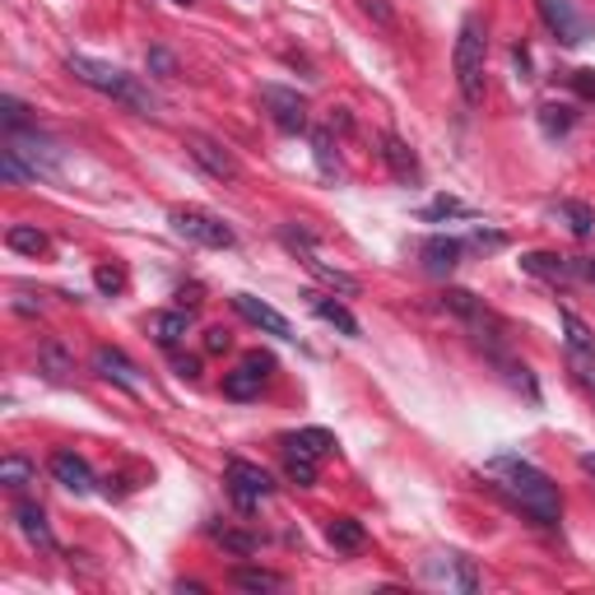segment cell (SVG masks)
Instances as JSON below:
<instances>
[{
    "instance_id": "obj_1",
    "label": "cell",
    "mask_w": 595,
    "mask_h": 595,
    "mask_svg": "<svg viewBox=\"0 0 595 595\" xmlns=\"http://www.w3.org/2000/svg\"><path fill=\"white\" fill-rule=\"evenodd\" d=\"M488 475L498 479V488L530 516V522L558 526V516H563L558 484H554L545 470H539V465H530V460H522V456H494V460H488Z\"/></svg>"
},
{
    "instance_id": "obj_2",
    "label": "cell",
    "mask_w": 595,
    "mask_h": 595,
    "mask_svg": "<svg viewBox=\"0 0 595 595\" xmlns=\"http://www.w3.org/2000/svg\"><path fill=\"white\" fill-rule=\"evenodd\" d=\"M66 66H70V75H75L80 85H89V89H98V93H108V98H117V102H126V108H136V112H145V117L159 112V98H153V93L136 80V75H126L121 66L98 61V57H70Z\"/></svg>"
},
{
    "instance_id": "obj_3",
    "label": "cell",
    "mask_w": 595,
    "mask_h": 595,
    "mask_svg": "<svg viewBox=\"0 0 595 595\" xmlns=\"http://www.w3.org/2000/svg\"><path fill=\"white\" fill-rule=\"evenodd\" d=\"M456 89L460 98L470 102V108H479L484 102V66H488V33H484V19H460V33H456Z\"/></svg>"
},
{
    "instance_id": "obj_4",
    "label": "cell",
    "mask_w": 595,
    "mask_h": 595,
    "mask_svg": "<svg viewBox=\"0 0 595 595\" xmlns=\"http://www.w3.org/2000/svg\"><path fill=\"white\" fill-rule=\"evenodd\" d=\"M172 219V228L182 232L187 242H196V247H210V251H228L232 242V228L219 219V215H210V210H196V205H182V210H172L168 215Z\"/></svg>"
},
{
    "instance_id": "obj_5",
    "label": "cell",
    "mask_w": 595,
    "mask_h": 595,
    "mask_svg": "<svg viewBox=\"0 0 595 595\" xmlns=\"http://www.w3.org/2000/svg\"><path fill=\"white\" fill-rule=\"evenodd\" d=\"M228 494L242 512H256L270 494H275V479L251 460H228Z\"/></svg>"
},
{
    "instance_id": "obj_6",
    "label": "cell",
    "mask_w": 595,
    "mask_h": 595,
    "mask_svg": "<svg viewBox=\"0 0 595 595\" xmlns=\"http://www.w3.org/2000/svg\"><path fill=\"white\" fill-rule=\"evenodd\" d=\"M443 303H447L452 313H456L465 326H470V330L479 335V340H488L494 349L503 345V321H498L494 313H488V307H484L475 294H465V289H447V294H443Z\"/></svg>"
},
{
    "instance_id": "obj_7",
    "label": "cell",
    "mask_w": 595,
    "mask_h": 595,
    "mask_svg": "<svg viewBox=\"0 0 595 595\" xmlns=\"http://www.w3.org/2000/svg\"><path fill=\"white\" fill-rule=\"evenodd\" d=\"M261 102H266V112L270 121L279 126V131H307V98L298 89H284V85H261Z\"/></svg>"
},
{
    "instance_id": "obj_8",
    "label": "cell",
    "mask_w": 595,
    "mask_h": 595,
    "mask_svg": "<svg viewBox=\"0 0 595 595\" xmlns=\"http://www.w3.org/2000/svg\"><path fill=\"white\" fill-rule=\"evenodd\" d=\"M270 373H275L270 354H247L242 364L224 377V396L228 400H256V396H261V386L270 381Z\"/></svg>"
},
{
    "instance_id": "obj_9",
    "label": "cell",
    "mask_w": 595,
    "mask_h": 595,
    "mask_svg": "<svg viewBox=\"0 0 595 595\" xmlns=\"http://www.w3.org/2000/svg\"><path fill=\"white\" fill-rule=\"evenodd\" d=\"M539 14H545L549 33H554L563 47H577V42H586V38H591V29H595L591 19H582V14H577V6H573V0H539Z\"/></svg>"
},
{
    "instance_id": "obj_10",
    "label": "cell",
    "mask_w": 595,
    "mask_h": 595,
    "mask_svg": "<svg viewBox=\"0 0 595 595\" xmlns=\"http://www.w3.org/2000/svg\"><path fill=\"white\" fill-rule=\"evenodd\" d=\"M6 149H14L19 159L29 163L38 177H51V172H57V159H61L57 145L42 140V136L33 131V126H29V131H6Z\"/></svg>"
},
{
    "instance_id": "obj_11",
    "label": "cell",
    "mask_w": 595,
    "mask_h": 595,
    "mask_svg": "<svg viewBox=\"0 0 595 595\" xmlns=\"http://www.w3.org/2000/svg\"><path fill=\"white\" fill-rule=\"evenodd\" d=\"M232 307H238V317H247L251 326H261L266 335H275V340H294V326L284 313H275L270 303H261L256 294H232Z\"/></svg>"
},
{
    "instance_id": "obj_12",
    "label": "cell",
    "mask_w": 595,
    "mask_h": 595,
    "mask_svg": "<svg viewBox=\"0 0 595 595\" xmlns=\"http://www.w3.org/2000/svg\"><path fill=\"white\" fill-rule=\"evenodd\" d=\"M522 270L535 275V279H545V284H554V289H563V284L577 279V261H573V256H554V251H526L522 256Z\"/></svg>"
},
{
    "instance_id": "obj_13",
    "label": "cell",
    "mask_w": 595,
    "mask_h": 595,
    "mask_svg": "<svg viewBox=\"0 0 595 595\" xmlns=\"http://www.w3.org/2000/svg\"><path fill=\"white\" fill-rule=\"evenodd\" d=\"M187 153L191 159L210 172V177H219V182H232L238 177V159L224 149V145H215V140H205V136H187Z\"/></svg>"
},
{
    "instance_id": "obj_14",
    "label": "cell",
    "mask_w": 595,
    "mask_h": 595,
    "mask_svg": "<svg viewBox=\"0 0 595 595\" xmlns=\"http://www.w3.org/2000/svg\"><path fill=\"white\" fill-rule=\"evenodd\" d=\"M51 475H57V484L70 488L75 498L93 494V470H89V460L80 452H57V456H51Z\"/></svg>"
},
{
    "instance_id": "obj_15",
    "label": "cell",
    "mask_w": 595,
    "mask_h": 595,
    "mask_svg": "<svg viewBox=\"0 0 595 595\" xmlns=\"http://www.w3.org/2000/svg\"><path fill=\"white\" fill-rule=\"evenodd\" d=\"M428 577L447 582V586H456V591H479V573H475V563L465 558V554H437V558L428 563Z\"/></svg>"
},
{
    "instance_id": "obj_16",
    "label": "cell",
    "mask_w": 595,
    "mask_h": 595,
    "mask_svg": "<svg viewBox=\"0 0 595 595\" xmlns=\"http://www.w3.org/2000/svg\"><path fill=\"white\" fill-rule=\"evenodd\" d=\"M93 368L108 377V381H117V386H126V391H140V368L126 358L121 349H112V345H98L93 349Z\"/></svg>"
},
{
    "instance_id": "obj_17",
    "label": "cell",
    "mask_w": 595,
    "mask_h": 595,
    "mask_svg": "<svg viewBox=\"0 0 595 595\" xmlns=\"http://www.w3.org/2000/svg\"><path fill=\"white\" fill-rule=\"evenodd\" d=\"M465 247H470V242H460V238H428V242L419 247L424 270H433V275H452V270L460 266Z\"/></svg>"
},
{
    "instance_id": "obj_18",
    "label": "cell",
    "mask_w": 595,
    "mask_h": 595,
    "mask_svg": "<svg viewBox=\"0 0 595 595\" xmlns=\"http://www.w3.org/2000/svg\"><path fill=\"white\" fill-rule=\"evenodd\" d=\"M187 330H191V307H177V313H153L149 317V335L159 340L163 349H177L187 340Z\"/></svg>"
},
{
    "instance_id": "obj_19",
    "label": "cell",
    "mask_w": 595,
    "mask_h": 595,
    "mask_svg": "<svg viewBox=\"0 0 595 595\" xmlns=\"http://www.w3.org/2000/svg\"><path fill=\"white\" fill-rule=\"evenodd\" d=\"M14 526L23 530V539H29V545H38V549H57V535H51L47 512H42L38 503H19V507H14Z\"/></svg>"
},
{
    "instance_id": "obj_20",
    "label": "cell",
    "mask_w": 595,
    "mask_h": 595,
    "mask_svg": "<svg viewBox=\"0 0 595 595\" xmlns=\"http://www.w3.org/2000/svg\"><path fill=\"white\" fill-rule=\"evenodd\" d=\"M381 159H386V168L400 177V182H419V159H414V149L400 136H391V131L381 136Z\"/></svg>"
},
{
    "instance_id": "obj_21",
    "label": "cell",
    "mask_w": 595,
    "mask_h": 595,
    "mask_svg": "<svg viewBox=\"0 0 595 595\" xmlns=\"http://www.w3.org/2000/svg\"><path fill=\"white\" fill-rule=\"evenodd\" d=\"M326 539H330V549L358 554L368 535H364V522H354V516H330V522H326Z\"/></svg>"
},
{
    "instance_id": "obj_22",
    "label": "cell",
    "mask_w": 595,
    "mask_h": 595,
    "mask_svg": "<svg viewBox=\"0 0 595 595\" xmlns=\"http://www.w3.org/2000/svg\"><path fill=\"white\" fill-rule=\"evenodd\" d=\"M307 303H313V313H317L326 326H335L340 335H358V317L349 313L345 303H335V298H326V294H307Z\"/></svg>"
},
{
    "instance_id": "obj_23",
    "label": "cell",
    "mask_w": 595,
    "mask_h": 595,
    "mask_svg": "<svg viewBox=\"0 0 595 595\" xmlns=\"http://www.w3.org/2000/svg\"><path fill=\"white\" fill-rule=\"evenodd\" d=\"M549 215L573 228V238H591L595 232V210L586 200H558V205H549Z\"/></svg>"
},
{
    "instance_id": "obj_24",
    "label": "cell",
    "mask_w": 595,
    "mask_h": 595,
    "mask_svg": "<svg viewBox=\"0 0 595 595\" xmlns=\"http://www.w3.org/2000/svg\"><path fill=\"white\" fill-rule=\"evenodd\" d=\"M284 447H298V452H307V456H330L335 452V437L326 433V428H303V433H289L284 437Z\"/></svg>"
},
{
    "instance_id": "obj_25",
    "label": "cell",
    "mask_w": 595,
    "mask_h": 595,
    "mask_svg": "<svg viewBox=\"0 0 595 595\" xmlns=\"http://www.w3.org/2000/svg\"><path fill=\"white\" fill-rule=\"evenodd\" d=\"M38 479V465L29 456H6L0 460V484L6 488H29Z\"/></svg>"
},
{
    "instance_id": "obj_26",
    "label": "cell",
    "mask_w": 595,
    "mask_h": 595,
    "mask_svg": "<svg viewBox=\"0 0 595 595\" xmlns=\"http://www.w3.org/2000/svg\"><path fill=\"white\" fill-rule=\"evenodd\" d=\"M284 475H289L294 484H317V456H307L298 447H284Z\"/></svg>"
},
{
    "instance_id": "obj_27",
    "label": "cell",
    "mask_w": 595,
    "mask_h": 595,
    "mask_svg": "<svg viewBox=\"0 0 595 595\" xmlns=\"http://www.w3.org/2000/svg\"><path fill=\"white\" fill-rule=\"evenodd\" d=\"M567 364H573V377L595 396V345H567Z\"/></svg>"
},
{
    "instance_id": "obj_28",
    "label": "cell",
    "mask_w": 595,
    "mask_h": 595,
    "mask_svg": "<svg viewBox=\"0 0 595 595\" xmlns=\"http://www.w3.org/2000/svg\"><path fill=\"white\" fill-rule=\"evenodd\" d=\"M573 121H577V112L567 108V102H545V108H539V126H545V136H567L573 131Z\"/></svg>"
},
{
    "instance_id": "obj_29",
    "label": "cell",
    "mask_w": 595,
    "mask_h": 595,
    "mask_svg": "<svg viewBox=\"0 0 595 595\" xmlns=\"http://www.w3.org/2000/svg\"><path fill=\"white\" fill-rule=\"evenodd\" d=\"M6 242H10V251L42 256V251H47V232H38V228H29V224H14V228L6 232Z\"/></svg>"
},
{
    "instance_id": "obj_30",
    "label": "cell",
    "mask_w": 595,
    "mask_h": 595,
    "mask_svg": "<svg viewBox=\"0 0 595 595\" xmlns=\"http://www.w3.org/2000/svg\"><path fill=\"white\" fill-rule=\"evenodd\" d=\"M232 582H238L242 591H279L284 586V577L279 573H266V567H238Z\"/></svg>"
},
{
    "instance_id": "obj_31",
    "label": "cell",
    "mask_w": 595,
    "mask_h": 595,
    "mask_svg": "<svg viewBox=\"0 0 595 595\" xmlns=\"http://www.w3.org/2000/svg\"><path fill=\"white\" fill-rule=\"evenodd\" d=\"M38 368H42L51 381H66V377L75 373V364H70V358H66L57 345H42V349H38Z\"/></svg>"
},
{
    "instance_id": "obj_32",
    "label": "cell",
    "mask_w": 595,
    "mask_h": 595,
    "mask_svg": "<svg viewBox=\"0 0 595 595\" xmlns=\"http://www.w3.org/2000/svg\"><path fill=\"white\" fill-rule=\"evenodd\" d=\"M0 177H6V182H38V172L23 163L14 149H0Z\"/></svg>"
},
{
    "instance_id": "obj_33",
    "label": "cell",
    "mask_w": 595,
    "mask_h": 595,
    "mask_svg": "<svg viewBox=\"0 0 595 595\" xmlns=\"http://www.w3.org/2000/svg\"><path fill=\"white\" fill-rule=\"evenodd\" d=\"M215 539H219L228 554H238V558H251L256 554V539L247 530H215Z\"/></svg>"
},
{
    "instance_id": "obj_34",
    "label": "cell",
    "mask_w": 595,
    "mask_h": 595,
    "mask_svg": "<svg viewBox=\"0 0 595 595\" xmlns=\"http://www.w3.org/2000/svg\"><path fill=\"white\" fill-rule=\"evenodd\" d=\"M0 117H6V131H29V108H23V102L19 98H6V102H0Z\"/></svg>"
},
{
    "instance_id": "obj_35",
    "label": "cell",
    "mask_w": 595,
    "mask_h": 595,
    "mask_svg": "<svg viewBox=\"0 0 595 595\" xmlns=\"http://www.w3.org/2000/svg\"><path fill=\"white\" fill-rule=\"evenodd\" d=\"M313 145H317V163H321V172H340V153H335V145H330V131H317L313 136Z\"/></svg>"
},
{
    "instance_id": "obj_36",
    "label": "cell",
    "mask_w": 595,
    "mask_h": 595,
    "mask_svg": "<svg viewBox=\"0 0 595 595\" xmlns=\"http://www.w3.org/2000/svg\"><path fill=\"white\" fill-rule=\"evenodd\" d=\"M452 215H470V210H465L460 200H452V196H437L428 210H424V219H452Z\"/></svg>"
},
{
    "instance_id": "obj_37",
    "label": "cell",
    "mask_w": 595,
    "mask_h": 595,
    "mask_svg": "<svg viewBox=\"0 0 595 595\" xmlns=\"http://www.w3.org/2000/svg\"><path fill=\"white\" fill-rule=\"evenodd\" d=\"M93 279H98V289H102V294H121V289H126V275H121V270H112V266H98V275H93Z\"/></svg>"
},
{
    "instance_id": "obj_38",
    "label": "cell",
    "mask_w": 595,
    "mask_h": 595,
    "mask_svg": "<svg viewBox=\"0 0 595 595\" xmlns=\"http://www.w3.org/2000/svg\"><path fill=\"white\" fill-rule=\"evenodd\" d=\"M172 57H168V51H159V47H153L149 51V75H159V80H172Z\"/></svg>"
},
{
    "instance_id": "obj_39",
    "label": "cell",
    "mask_w": 595,
    "mask_h": 595,
    "mask_svg": "<svg viewBox=\"0 0 595 595\" xmlns=\"http://www.w3.org/2000/svg\"><path fill=\"white\" fill-rule=\"evenodd\" d=\"M232 345V335L224 330V326H215V330H205V349H210V354H224Z\"/></svg>"
},
{
    "instance_id": "obj_40",
    "label": "cell",
    "mask_w": 595,
    "mask_h": 595,
    "mask_svg": "<svg viewBox=\"0 0 595 595\" xmlns=\"http://www.w3.org/2000/svg\"><path fill=\"white\" fill-rule=\"evenodd\" d=\"M573 89L582 98H595V70H573Z\"/></svg>"
},
{
    "instance_id": "obj_41",
    "label": "cell",
    "mask_w": 595,
    "mask_h": 595,
    "mask_svg": "<svg viewBox=\"0 0 595 595\" xmlns=\"http://www.w3.org/2000/svg\"><path fill=\"white\" fill-rule=\"evenodd\" d=\"M172 364H177V377H187V381L200 377V364H196V358H172Z\"/></svg>"
},
{
    "instance_id": "obj_42",
    "label": "cell",
    "mask_w": 595,
    "mask_h": 595,
    "mask_svg": "<svg viewBox=\"0 0 595 595\" xmlns=\"http://www.w3.org/2000/svg\"><path fill=\"white\" fill-rule=\"evenodd\" d=\"M573 261H577V279L595 284V256H573Z\"/></svg>"
},
{
    "instance_id": "obj_43",
    "label": "cell",
    "mask_w": 595,
    "mask_h": 595,
    "mask_svg": "<svg viewBox=\"0 0 595 595\" xmlns=\"http://www.w3.org/2000/svg\"><path fill=\"white\" fill-rule=\"evenodd\" d=\"M364 6H368V14H377L381 23H391V10H386V6H381V0H364Z\"/></svg>"
},
{
    "instance_id": "obj_44",
    "label": "cell",
    "mask_w": 595,
    "mask_h": 595,
    "mask_svg": "<svg viewBox=\"0 0 595 595\" xmlns=\"http://www.w3.org/2000/svg\"><path fill=\"white\" fill-rule=\"evenodd\" d=\"M582 470H586V475H595V456H582Z\"/></svg>"
},
{
    "instance_id": "obj_45",
    "label": "cell",
    "mask_w": 595,
    "mask_h": 595,
    "mask_svg": "<svg viewBox=\"0 0 595 595\" xmlns=\"http://www.w3.org/2000/svg\"><path fill=\"white\" fill-rule=\"evenodd\" d=\"M177 6H191V0H177Z\"/></svg>"
}]
</instances>
